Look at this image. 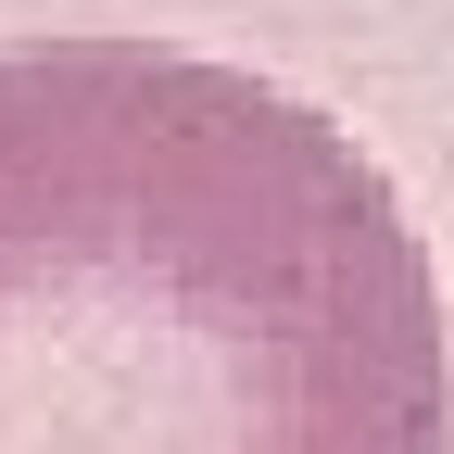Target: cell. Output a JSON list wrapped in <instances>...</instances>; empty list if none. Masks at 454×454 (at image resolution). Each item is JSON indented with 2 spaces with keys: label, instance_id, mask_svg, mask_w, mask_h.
I'll use <instances>...</instances> for the list:
<instances>
[{
  "label": "cell",
  "instance_id": "6da1fadb",
  "mask_svg": "<svg viewBox=\"0 0 454 454\" xmlns=\"http://www.w3.org/2000/svg\"><path fill=\"white\" fill-rule=\"evenodd\" d=\"M0 454H454V316L354 127L215 51L13 38Z\"/></svg>",
  "mask_w": 454,
  "mask_h": 454
}]
</instances>
